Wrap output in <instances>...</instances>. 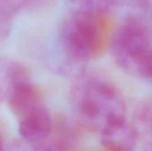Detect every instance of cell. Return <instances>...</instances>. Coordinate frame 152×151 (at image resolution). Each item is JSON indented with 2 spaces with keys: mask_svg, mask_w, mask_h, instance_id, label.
<instances>
[{
  "mask_svg": "<svg viewBox=\"0 0 152 151\" xmlns=\"http://www.w3.org/2000/svg\"><path fill=\"white\" fill-rule=\"evenodd\" d=\"M18 120L20 135L27 142L32 144L44 142L53 133L54 122L45 104L29 111Z\"/></svg>",
  "mask_w": 152,
  "mask_h": 151,
  "instance_id": "5b68a950",
  "label": "cell"
},
{
  "mask_svg": "<svg viewBox=\"0 0 152 151\" xmlns=\"http://www.w3.org/2000/svg\"><path fill=\"white\" fill-rule=\"evenodd\" d=\"M110 12L77 9L66 16L57 33L61 66L76 74L84 65L101 57L110 46L113 30Z\"/></svg>",
  "mask_w": 152,
  "mask_h": 151,
  "instance_id": "7a4b0ae2",
  "label": "cell"
},
{
  "mask_svg": "<svg viewBox=\"0 0 152 151\" xmlns=\"http://www.w3.org/2000/svg\"><path fill=\"white\" fill-rule=\"evenodd\" d=\"M1 151H53L44 142L38 144H32L25 142H12L10 143H1Z\"/></svg>",
  "mask_w": 152,
  "mask_h": 151,
  "instance_id": "9c48e42d",
  "label": "cell"
},
{
  "mask_svg": "<svg viewBox=\"0 0 152 151\" xmlns=\"http://www.w3.org/2000/svg\"><path fill=\"white\" fill-rule=\"evenodd\" d=\"M146 151H152V142H151V143L149 144V146H148Z\"/></svg>",
  "mask_w": 152,
  "mask_h": 151,
  "instance_id": "7c38bea8",
  "label": "cell"
},
{
  "mask_svg": "<svg viewBox=\"0 0 152 151\" xmlns=\"http://www.w3.org/2000/svg\"><path fill=\"white\" fill-rule=\"evenodd\" d=\"M134 125L140 133L150 137L152 142V96L144 99L134 112Z\"/></svg>",
  "mask_w": 152,
  "mask_h": 151,
  "instance_id": "ba28073f",
  "label": "cell"
},
{
  "mask_svg": "<svg viewBox=\"0 0 152 151\" xmlns=\"http://www.w3.org/2000/svg\"><path fill=\"white\" fill-rule=\"evenodd\" d=\"M115 63L125 72L139 77L152 51V39L145 20L138 15L127 16L113 30L110 44Z\"/></svg>",
  "mask_w": 152,
  "mask_h": 151,
  "instance_id": "3957f363",
  "label": "cell"
},
{
  "mask_svg": "<svg viewBox=\"0 0 152 151\" xmlns=\"http://www.w3.org/2000/svg\"><path fill=\"white\" fill-rule=\"evenodd\" d=\"M139 77L147 79L152 82V51L140 70Z\"/></svg>",
  "mask_w": 152,
  "mask_h": 151,
  "instance_id": "8fae6325",
  "label": "cell"
},
{
  "mask_svg": "<svg viewBox=\"0 0 152 151\" xmlns=\"http://www.w3.org/2000/svg\"><path fill=\"white\" fill-rule=\"evenodd\" d=\"M69 99L77 123L88 131L100 133L126 118V101L120 89L99 71L84 69L75 74Z\"/></svg>",
  "mask_w": 152,
  "mask_h": 151,
  "instance_id": "6da1fadb",
  "label": "cell"
},
{
  "mask_svg": "<svg viewBox=\"0 0 152 151\" xmlns=\"http://www.w3.org/2000/svg\"><path fill=\"white\" fill-rule=\"evenodd\" d=\"M0 98L18 119L45 104L43 94L33 83L32 78L14 85Z\"/></svg>",
  "mask_w": 152,
  "mask_h": 151,
  "instance_id": "277c9868",
  "label": "cell"
},
{
  "mask_svg": "<svg viewBox=\"0 0 152 151\" xmlns=\"http://www.w3.org/2000/svg\"><path fill=\"white\" fill-rule=\"evenodd\" d=\"M77 5V9L100 12H110L114 0H74Z\"/></svg>",
  "mask_w": 152,
  "mask_h": 151,
  "instance_id": "30bf717a",
  "label": "cell"
},
{
  "mask_svg": "<svg viewBox=\"0 0 152 151\" xmlns=\"http://www.w3.org/2000/svg\"><path fill=\"white\" fill-rule=\"evenodd\" d=\"M101 142L106 151H134L140 133L126 118L106 126L101 133Z\"/></svg>",
  "mask_w": 152,
  "mask_h": 151,
  "instance_id": "8992f818",
  "label": "cell"
},
{
  "mask_svg": "<svg viewBox=\"0 0 152 151\" xmlns=\"http://www.w3.org/2000/svg\"><path fill=\"white\" fill-rule=\"evenodd\" d=\"M30 0H0V37L4 41L9 35L14 16Z\"/></svg>",
  "mask_w": 152,
  "mask_h": 151,
  "instance_id": "52a82bcc",
  "label": "cell"
}]
</instances>
